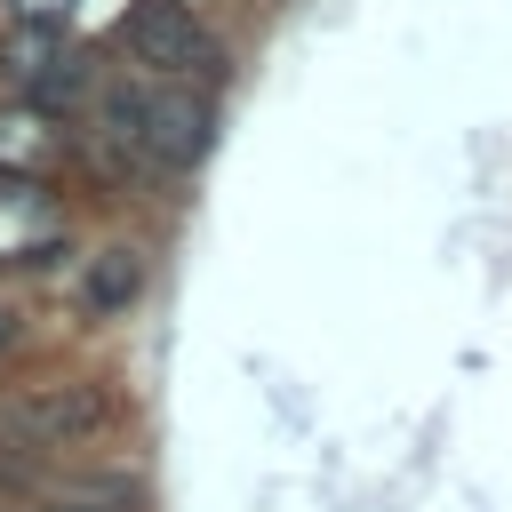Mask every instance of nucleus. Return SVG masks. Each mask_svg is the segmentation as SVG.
Returning <instances> with one entry per match:
<instances>
[{
    "instance_id": "f03ea898",
    "label": "nucleus",
    "mask_w": 512,
    "mask_h": 512,
    "mask_svg": "<svg viewBox=\"0 0 512 512\" xmlns=\"http://www.w3.org/2000/svg\"><path fill=\"white\" fill-rule=\"evenodd\" d=\"M0 424L16 440H32V448H80V440H96L112 424V400L96 384H32L24 400H8Z\"/></svg>"
},
{
    "instance_id": "f257e3e1",
    "label": "nucleus",
    "mask_w": 512,
    "mask_h": 512,
    "mask_svg": "<svg viewBox=\"0 0 512 512\" xmlns=\"http://www.w3.org/2000/svg\"><path fill=\"white\" fill-rule=\"evenodd\" d=\"M120 40L144 72H160L168 88H192V80H224V40L184 8V0H136L120 16Z\"/></svg>"
},
{
    "instance_id": "0eeeda50",
    "label": "nucleus",
    "mask_w": 512,
    "mask_h": 512,
    "mask_svg": "<svg viewBox=\"0 0 512 512\" xmlns=\"http://www.w3.org/2000/svg\"><path fill=\"white\" fill-rule=\"evenodd\" d=\"M16 336H24V320H16V304H0V352H8Z\"/></svg>"
},
{
    "instance_id": "39448f33",
    "label": "nucleus",
    "mask_w": 512,
    "mask_h": 512,
    "mask_svg": "<svg viewBox=\"0 0 512 512\" xmlns=\"http://www.w3.org/2000/svg\"><path fill=\"white\" fill-rule=\"evenodd\" d=\"M48 152H56V136H48V120H40V112H0V168L32 176Z\"/></svg>"
},
{
    "instance_id": "423d86ee",
    "label": "nucleus",
    "mask_w": 512,
    "mask_h": 512,
    "mask_svg": "<svg viewBox=\"0 0 512 512\" xmlns=\"http://www.w3.org/2000/svg\"><path fill=\"white\" fill-rule=\"evenodd\" d=\"M64 8H72V0H8V16H16V24H40V32H56Z\"/></svg>"
},
{
    "instance_id": "6e6552de",
    "label": "nucleus",
    "mask_w": 512,
    "mask_h": 512,
    "mask_svg": "<svg viewBox=\"0 0 512 512\" xmlns=\"http://www.w3.org/2000/svg\"><path fill=\"white\" fill-rule=\"evenodd\" d=\"M40 512H96V504H72V496H56V504H40Z\"/></svg>"
},
{
    "instance_id": "7ed1b4c3",
    "label": "nucleus",
    "mask_w": 512,
    "mask_h": 512,
    "mask_svg": "<svg viewBox=\"0 0 512 512\" xmlns=\"http://www.w3.org/2000/svg\"><path fill=\"white\" fill-rule=\"evenodd\" d=\"M208 152V104L192 88H144V160L184 176Z\"/></svg>"
},
{
    "instance_id": "20e7f679",
    "label": "nucleus",
    "mask_w": 512,
    "mask_h": 512,
    "mask_svg": "<svg viewBox=\"0 0 512 512\" xmlns=\"http://www.w3.org/2000/svg\"><path fill=\"white\" fill-rule=\"evenodd\" d=\"M136 288H144V264H136V248H104L96 264H88V312H128L136 304Z\"/></svg>"
}]
</instances>
